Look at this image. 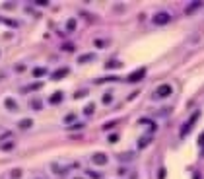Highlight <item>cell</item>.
Returning <instances> with one entry per match:
<instances>
[{"label": "cell", "mask_w": 204, "mask_h": 179, "mask_svg": "<svg viewBox=\"0 0 204 179\" xmlns=\"http://www.w3.org/2000/svg\"><path fill=\"white\" fill-rule=\"evenodd\" d=\"M171 92H173V88H171L169 84H162V86H157V88H156V92H154V97H156V99L169 97V96H171Z\"/></svg>", "instance_id": "6da1fadb"}, {"label": "cell", "mask_w": 204, "mask_h": 179, "mask_svg": "<svg viewBox=\"0 0 204 179\" xmlns=\"http://www.w3.org/2000/svg\"><path fill=\"white\" fill-rule=\"evenodd\" d=\"M171 20V16L167 12H159V14H156L154 18H152V24H156V25H163V24H167V21Z\"/></svg>", "instance_id": "7a4b0ae2"}, {"label": "cell", "mask_w": 204, "mask_h": 179, "mask_svg": "<svg viewBox=\"0 0 204 179\" xmlns=\"http://www.w3.org/2000/svg\"><path fill=\"white\" fill-rule=\"evenodd\" d=\"M198 117H200V113H198V111H196V113H194V115H193V117H191V119H188V121H187V123H185V127H183V131H181V136H187V134H188V131H191V128H193V125L196 123V119H198Z\"/></svg>", "instance_id": "3957f363"}, {"label": "cell", "mask_w": 204, "mask_h": 179, "mask_svg": "<svg viewBox=\"0 0 204 179\" xmlns=\"http://www.w3.org/2000/svg\"><path fill=\"white\" fill-rule=\"evenodd\" d=\"M144 76H146V68H140V70H136V72H130L128 82H140Z\"/></svg>", "instance_id": "277c9868"}, {"label": "cell", "mask_w": 204, "mask_h": 179, "mask_svg": "<svg viewBox=\"0 0 204 179\" xmlns=\"http://www.w3.org/2000/svg\"><path fill=\"white\" fill-rule=\"evenodd\" d=\"M93 162H95V163H105V162H107V158H105V154H95Z\"/></svg>", "instance_id": "5b68a950"}, {"label": "cell", "mask_w": 204, "mask_h": 179, "mask_svg": "<svg viewBox=\"0 0 204 179\" xmlns=\"http://www.w3.org/2000/svg\"><path fill=\"white\" fill-rule=\"evenodd\" d=\"M200 6H202V2H196V4H191V6H188V8H187V14H193L194 10H198V8H200Z\"/></svg>", "instance_id": "8992f818"}, {"label": "cell", "mask_w": 204, "mask_h": 179, "mask_svg": "<svg viewBox=\"0 0 204 179\" xmlns=\"http://www.w3.org/2000/svg\"><path fill=\"white\" fill-rule=\"evenodd\" d=\"M111 96H113V94H105V97H103V103H111V99H113Z\"/></svg>", "instance_id": "52a82bcc"}]
</instances>
